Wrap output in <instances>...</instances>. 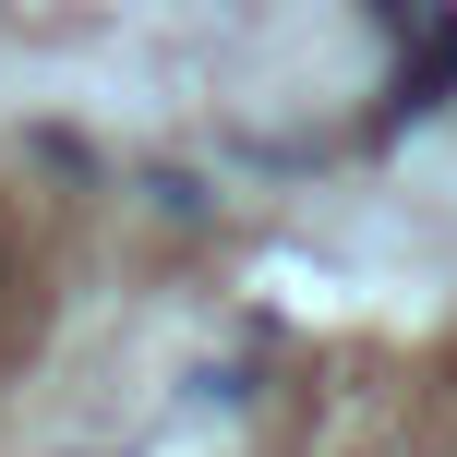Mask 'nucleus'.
Returning <instances> with one entry per match:
<instances>
[{
  "label": "nucleus",
  "mask_w": 457,
  "mask_h": 457,
  "mask_svg": "<svg viewBox=\"0 0 457 457\" xmlns=\"http://www.w3.org/2000/svg\"><path fill=\"white\" fill-rule=\"evenodd\" d=\"M0 289H12V241H0Z\"/></svg>",
  "instance_id": "1"
}]
</instances>
